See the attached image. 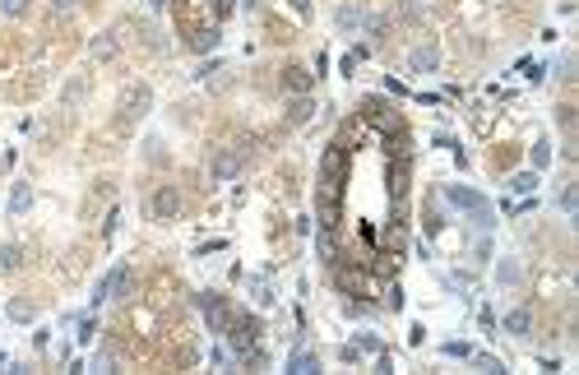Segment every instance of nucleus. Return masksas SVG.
Masks as SVG:
<instances>
[{
	"label": "nucleus",
	"instance_id": "obj_25",
	"mask_svg": "<svg viewBox=\"0 0 579 375\" xmlns=\"http://www.w3.org/2000/svg\"><path fill=\"white\" fill-rule=\"evenodd\" d=\"M241 5H246V10H255V5H259V0H241Z\"/></svg>",
	"mask_w": 579,
	"mask_h": 375
},
{
	"label": "nucleus",
	"instance_id": "obj_2",
	"mask_svg": "<svg viewBox=\"0 0 579 375\" xmlns=\"http://www.w3.org/2000/svg\"><path fill=\"white\" fill-rule=\"evenodd\" d=\"M149 107H153L149 84H135V88H125V97H121V125L144 121V116H149Z\"/></svg>",
	"mask_w": 579,
	"mask_h": 375
},
{
	"label": "nucleus",
	"instance_id": "obj_4",
	"mask_svg": "<svg viewBox=\"0 0 579 375\" xmlns=\"http://www.w3.org/2000/svg\"><path fill=\"white\" fill-rule=\"evenodd\" d=\"M176 213H181V195H176V186H163L158 195H153V218L172 222Z\"/></svg>",
	"mask_w": 579,
	"mask_h": 375
},
{
	"label": "nucleus",
	"instance_id": "obj_17",
	"mask_svg": "<svg viewBox=\"0 0 579 375\" xmlns=\"http://www.w3.org/2000/svg\"><path fill=\"white\" fill-rule=\"evenodd\" d=\"M79 97H84V79H75V84H70V88H65V107H75Z\"/></svg>",
	"mask_w": 579,
	"mask_h": 375
},
{
	"label": "nucleus",
	"instance_id": "obj_22",
	"mask_svg": "<svg viewBox=\"0 0 579 375\" xmlns=\"http://www.w3.org/2000/svg\"><path fill=\"white\" fill-rule=\"evenodd\" d=\"M561 209H565V213H575V186L561 190Z\"/></svg>",
	"mask_w": 579,
	"mask_h": 375
},
{
	"label": "nucleus",
	"instance_id": "obj_19",
	"mask_svg": "<svg viewBox=\"0 0 579 375\" xmlns=\"http://www.w3.org/2000/svg\"><path fill=\"white\" fill-rule=\"evenodd\" d=\"M0 10H5V15H24V10H28V0H0Z\"/></svg>",
	"mask_w": 579,
	"mask_h": 375
},
{
	"label": "nucleus",
	"instance_id": "obj_20",
	"mask_svg": "<svg viewBox=\"0 0 579 375\" xmlns=\"http://www.w3.org/2000/svg\"><path fill=\"white\" fill-rule=\"evenodd\" d=\"M547 162H551V148H547V144H537V148H533V167H547Z\"/></svg>",
	"mask_w": 579,
	"mask_h": 375
},
{
	"label": "nucleus",
	"instance_id": "obj_12",
	"mask_svg": "<svg viewBox=\"0 0 579 375\" xmlns=\"http://www.w3.org/2000/svg\"><path fill=\"white\" fill-rule=\"evenodd\" d=\"M283 84H288L292 93H306V88H311V75H306V70H297V65H292L288 75H283Z\"/></svg>",
	"mask_w": 579,
	"mask_h": 375
},
{
	"label": "nucleus",
	"instance_id": "obj_3",
	"mask_svg": "<svg viewBox=\"0 0 579 375\" xmlns=\"http://www.w3.org/2000/svg\"><path fill=\"white\" fill-rule=\"evenodd\" d=\"M241 167H246V153H241V148H223V153L214 157L209 176H214V181H232V176H241Z\"/></svg>",
	"mask_w": 579,
	"mask_h": 375
},
{
	"label": "nucleus",
	"instance_id": "obj_11",
	"mask_svg": "<svg viewBox=\"0 0 579 375\" xmlns=\"http://www.w3.org/2000/svg\"><path fill=\"white\" fill-rule=\"evenodd\" d=\"M288 371H297V375H311V371H320V357H315V352H297V357L288 361Z\"/></svg>",
	"mask_w": 579,
	"mask_h": 375
},
{
	"label": "nucleus",
	"instance_id": "obj_13",
	"mask_svg": "<svg viewBox=\"0 0 579 375\" xmlns=\"http://www.w3.org/2000/svg\"><path fill=\"white\" fill-rule=\"evenodd\" d=\"M311 111H315V107H311L306 97H297V102H292V111H288V121H292V125H302L306 116H311Z\"/></svg>",
	"mask_w": 579,
	"mask_h": 375
},
{
	"label": "nucleus",
	"instance_id": "obj_8",
	"mask_svg": "<svg viewBox=\"0 0 579 375\" xmlns=\"http://www.w3.org/2000/svg\"><path fill=\"white\" fill-rule=\"evenodd\" d=\"M436 61H441V56H436V47H417L408 56V65L417 70V75H431V70H436Z\"/></svg>",
	"mask_w": 579,
	"mask_h": 375
},
{
	"label": "nucleus",
	"instance_id": "obj_10",
	"mask_svg": "<svg viewBox=\"0 0 579 375\" xmlns=\"http://www.w3.org/2000/svg\"><path fill=\"white\" fill-rule=\"evenodd\" d=\"M366 23V15H362V5H343V10H338V28L343 32H352V28H362Z\"/></svg>",
	"mask_w": 579,
	"mask_h": 375
},
{
	"label": "nucleus",
	"instance_id": "obj_7",
	"mask_svg": "<svg viewBox=\"0 0 579 375\" xmlns=\"http://www.w3.org/2000/svg\"><path fill=\"white\" fill-rule=\"evenodd\" d=\"M505 329H510L515 338H529V329H533V315H529L524 306H519V311H510V315H505Z\"/></svg>",
	"mask_w": 579,
	"mask_h": 375
},
{
	"label": "nucleus",
	"instance_id": "obj_1",
	"mask_svg": "<svg viewBox=\"0 0 579 375\" xmlns=\"http://www.w3.org/2000/svg\"><path fill=\"white\" fill-rule=\"evenodd\" d=\"M445 200L454 204V209H468L472 218H477V227H482V232H487V227H491V209H487V200H482V195H477V190L450 186V190H445Z\"/></svg>",
	"mask_w": 579,
	"mask_h": 375
},
{
	"label": "nucleus",
	"instance_id": "obj_15",
	"mask_svg": "<svg viewBox=\"0 0 579 375\" xmlns=\"http://www.w3.org/2000/svg\"><path fill=\"white\" fill-rule=\"evenodd\" d=\"M496 278L515 287V282H519V265H515V260H501V269H496Z\"/></svg>",
	"mask_w": 579,
	"mask_h": 375
},
{
	"label": "nucleus",
	"instance_id": "obj_16",
	"mask_svg": "<svg viewBox=\"0 0 579 375\" xmlns=\"http://www.w3.org/2000/svg\"><path fill=\"white\" fill-rule=\"evenodd\" d=\"M214 47H218V32H214V28L195 37V51H214Z\"/></svg>",
	"mask_w": 579,
	"mask_h": 375
},
{
	"label": "nucleus",
	"instance_id": "obj_21",
	"mask_svg": "<svg viewBox=\"0 0 579 375\" xmlns=\"http://www.w3.org/2000/svg\"><path fill=\"white\" fill-rule=\"evenodd\" d=\"M10 315H15V320H33V306H28V301H15V306H10Z\"/></svg>",
	"mask_w": 579,
	"mask_h": 375
},
{
	"label": "nucleus",
	"instance_id": "obj_5",
	"mask_svg": "<svg viewBox=\"0 0 579 375\" xmlns=\"http://www.w3.org/2000/svg\"><path fill=\"white\" fill-rule=\"evenodd\" d=\"M199 306H204V315H209V325H214V329H223V325H228V311H223L218 292H204V297H199Z\"/></svg>",
	"mask_w": 579,
	"mask_h": 375
},
{
	"label": "nucleus",
	"instance_id": "obj_6",
	"mask_svg": "<svg viewBox=\"0 0 579 375\" xmlns=\"http://www.w3.org/2000/svg\"><path fill=\"white\" fill-rule=\"evenodd\" d=\"M116 47H121V32H102V37L89 47V56L93 61H107V56H116Z\"/></svg>",
	"mask_w": 579,
	"mask_h": 375
},
{
	"label": "nucleus",
	"instance_id": "obj_24",
	"mask_svg": "<svg viewBox=\"0 0 579 375\" xmlns=\"http://www.w3.org/2000/svg\"><path fill=\"white\" fill-rule=\"evenodd\" d=\"M51 5H56V10H75L79 0H51Z\"/></svg>",
	"mask_w": 579,
	"mask_h": 375
},
{
	"label": "nucleus",
	"instance_id": "obj_23",
	"mask_svg": "<svg viewBox=\"0 0 579 375\" xmlns=\"http://www.w3.org/2000/svg\"><path fill=\"white\" fill-rule=\"evenodd\" d=\"M292 10H297V15H306V10H311V0H288Z\"/></svg>",
	"mask_w": 579,
	"mask_h": 375
},
{
	"label": "nucleus",
	"instance_id": "obj_18",
	"mask_svg": "<svg viewBox=\"0 0 579 375\" xmlns=\"http://www.w3.org/2000/svg\"><path fill=\"white\" fill-rule=\"evenodd\" d=\"M0 265L15 269V265H19V246H5V250H0Z\"/></svg>",
	"mask_w": 579,
	"mask_h": 375
},
{
	"label": "nucleus",
	"instance_id": "obj_14",
	"mask_svg": "<svg viewBox=\"0 0 579 375\" xmlns=\"http://www.w3.org/2000/svg\"><path fill=\"white\" fill-rule=\"evenodd\" d=\"M533 186H537V176H533V172H519L515 181H510V190H515V195H529Z\"/></svg>",
	"mask_w": 579,
	"mask_h": 375
},
{
	"label": "nucleus",
	"instance_id": "obj_9",
	"mask_svg": "<svg viewBox=\"0 0 579 375\" xmlns=\"http://www.w3.org/2000/svg\"><path fill=\"white\" fill-rule=\"evenodd\" d=\"M33 204V186L28 181H15V190H10V213H28Z\"/></svg>",
	"mask_w": 579,
	"mask_h": 375
}]
</instances>
